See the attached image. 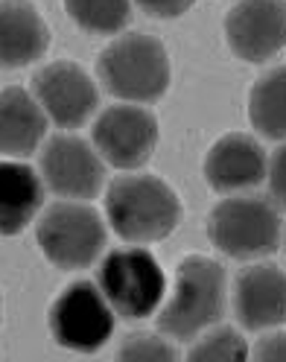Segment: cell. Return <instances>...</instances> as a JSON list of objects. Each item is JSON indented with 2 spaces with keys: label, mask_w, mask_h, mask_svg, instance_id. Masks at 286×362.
<instances>
[{
  "label": "cell",
  "mask_w": 286,
  "mask_h": 362,
  "mask_svg": "<svg viewBox=\"0 0 286 362\" xmlns=\"http://www.w3.org/2000/svg\"><path fill=\"white\" fill-rule=\"evenodd\" d=\"M237 313L249 330L286 322V272L278 266H251L237 278Z\"/></svg>",
  "instance_id": "12"
},
{
  "label": "cell",
  "mask_w": 286,
  "mask_h": 362,
  "mask_svg": "<svg viewBox=\"0 0 286 362\" xmlns=\"http://www.w3.org/2000/svg\"><path fill=\"white\" fill-rule=\"evenodd\" d=\"M100 76L105 88L123 100H155L169 85V59L161 41L131 33L102 50Z\"/></svg>",
  "instance_id": "2"
},
{
  "label": "cell",
  "mask_w": 286,
  "mask_h": 362,
  "mask_svg": "<svg viewBox=\"0 0 286 362\" xmlns=\"http://www.w3.org/2000/svg\"><path fill=\"white\" fill-rule=\"evenodd\" d=\"M44 134V115L20 88H6L0 97V141L4 152L27 155Z\"/></svg>",
  "instance_id": "15"
},
{
  "label": "cell",
  "mask_w": 286,
  "mask_h": 362,
  "mask_svg": "<svg viewBox=\"0 0 286 362\" xmlns=\"http://www.w3.org/2000/svg\"><path fill=\"white\" fill-rule=\"evenodd\" d=\"M269 185H272V193L280 205H286V146H280L275 155H272V164H269Z\"/></svg>",
  "instance_id": "21"
},
{
  "label": "cell",
  "mask_w": 286,
  "mask_h": 362,
  "mask_svg": "<svg viewBox=\"0 0 286 362\" xmlns=\"http://www.w3.org/2000/svg\"><path fill=\"white\" fill-rule=\"evenodd\" d=\"M138 4L152 12V15H161V18H169V15H181L193 0H138Z\"/></svg>",
  "instance_id": "23"
},
{
  "label": "cell",
  "mask_w": 286,
  "mask_h": 362,
  "mask_svg": "<svg viewBox=\"0 0 286 362\" xmlns=\"http://www.w3.org/2000/svg\"><path fill=\"white\" fill-rule=\"evenodd\" d=\"M225 33L237 56L263 62L286 44V4L283 0H239L228 12Z\"/></svg>",
  "instance_id": "9"
},
{
  "label": "cell",
  "mask_w": 286,
  "mask_h": 362,
  "mask_svg": "<svg viewBox=\"0 0 286 362\" xmlns=\"http://www.w3.org/2000/svg\"><path fill=\"white\" fill-rule=\"evenodd\" d=\"M208 234L213 245L231 257H257L278 245L280 219L269 202L257 196L225 199L213 208Z\"/></svg>",
  "instance_id": "4"
},
{
  "label": "cell",
  "mask_w": 286,
  "mask_h": 362,
  "mask_svg": "<svg viewBox=\"0 0 286 362\" xmlns=\"http://www.w3.org/2000/svg\"><path fill=\"white\" fill-rule=\"evenodd\" d=\"M0 222L4 234H18L41 205V185L30 167L4 164L0 170Z\"/></svg>",
  "instance_id": "16"
},
{
  "label": "cell",
  "mask_w": 286,
  "mask_h": 362,
  "mask_svg": "<svg viewBox=\"0 0 286 362\" xmlns=\"http://www.w3.org/2000/svg\"><path fill=\"white\" fill-rule=\"evenodd\" d=\"M47 50V27L32 6L6 4L0 18V56L6 67H20Z\"/></svg>",
  "instance_id": "14"
},
{
  "label": "cell",
  "mask_w": 286,
  "mask_h": 362,
  "mask_svg": "<svg viewBox=\"0 0 286 362\" xmlns=\"http://www.w3.org/2000/svg\"><path fill=\"white\" fill-rule=\"evenodd\" d=\"M105 211L123 240H161L181 216L175 193L155 175H123L105 199Z\"/></svg>",
  "instance_id": "1"
},
{
  "label": "cell",
  "mask_w": 286,
  "mask_h": 362,
  "mask_svg": "<svg viewBox=\"0 0 286 362\" xmlns=\"http://www.w3.org/2000/svg\"><path fill=\"white\" fill-rule=\"evenodd\" d=\"M117 356L126 359V362H172L175 351L155 336L138 333V336H129V342H123Z\"/></svg>",
  "instance_id": "20"
},
{
  "label": "cell",
  "mask_w": 286,
  "mask_h": 362,
  "mask_svg": "<svg viewBox=\"0 0 286 362\" xmlns=\"http://www.w3.org/2000/svg\"><path fill=\"white\" fill-rule=\"evenodd\" d=\"M50 327L59 345L85 354L97 351L114 330V315L105 292L85 281L68 286L50 310Z\"/></svg>",
  "instance_id": "7"
},
{
  "label": "cell",
  "mask_w": 286,
  "mask_h": 362,
  "mask_svg": "<svg viewBox=\"0 0 286 362\" xmlns=\"http://www.w3.org/2000/svg\"><path fill=\"white\" fill-rule=\"evenodd\" d=\"M254 359L260 362H286V336H269L254 348Z\"/></svg>",
  "instance_id": "22"
},
{
  "label": "cell",
  "mask_w": 286,
  "mask_h": 362,
  "mask_svg": "<svg viewBox=\"0 0 286 362\" xmlns=\"http://www.w3.org/2000/svg\"><path fill=\"white\" fill-rule=\"evenodd\" d=\"M225 298V272L208 257H187L175 275V292L161 313V330L187 339L219 319Z\"/></svg>",
  "instance_id": "3"
},
{
  "label": "cell",
  "mask_w": 286,
  "mask_h": 362,
  "mask_svg": "<svg viewBox=\"0 0 286 362\" xmlns=\"http://www.w3.org/2000/svg\"><path fill=\"white\" fill-rule=\"evenodd\" d=\"M71 18L91 33H117L129 21V0H64Z\"/></svg>",
  "instance_id": "18"
},
{
  "label": "cell",
  "mask_w": 286,
  "mask_h": 362,
  "mask_svg": "<svg viewBox=\"0 0 286 362\" xmlns=\"http://www.w3.org/2000/svg\"><path fill=\"white\" fill-rule=\"evenodd\" d=\"M102 243L105 231L100 216L76 202L53 205L38 222V245L61 269H82L94 263Z\"/></svg>",
  "instance_id": "6"
},
{
  "label": "cell",
  "mask_w": 286,
  "mask_h": 362,
  "mask_svg": "<svg viewBox=\"0 0 286 362\" xmlns=\"http://www.w3.org/2000/svg\"><path fill=\"white\" fill-rule=\"evenodd\" d=\"M41 170L47 185L61 196L88 199L102 185L100 158L79 138H53L41 152Z\"/></svg>",
  "instance_id": "10"
},
{
  "label": "cell",
  "mask_w": 286,
  "mask_h": 362,
  "mask_svg": "<svg viewBox=\"0 0 286 362\" xmlns=\"http://www.w3.org/2000/svg\"><path fill=\"white\" fill-rule=\"evenodd\" d=\"M94 141L114 167H138L155 149L158 123L146 108L114 105L100 115L94 126Z\"/></svg>",
  "instance_id": "8"
},
{
  "label": "cell",
  "mask_w": 286,
  "mask_h": 362,
  "mask_svg": "<svg viewBox=\"0 0 286 362\" xmlns=\"http://www.w3.org/2000/svg\"><path fill=\"white\" fill-rule=\"evenodd\" d=\"M246 354H249L246 342L234 330H216L190 351V359L193 362H243Z\"/></svg>",
  "instance_id": "19"
},
{
  "label": "cell",
  "mask_w": 286,
  "mask_h": 362,
  "mask_svg": "<svg viewBox=\"0 0 286 362\" xmlns=\"http://www.w3.org/2000/svg\"><path fill=\"white\" fill-rule=\"evenodd\" d=\"M251 123L269 138H286V64L257 79L251 90Z\"/></svg>",
  "instance_id": "17"
},
{
  "label": "cell",
  "mask_w": 286,
  "mask_h": 362,
  "mask_svg": "<svg viewBox=\"0 0 286 362\" xmlns=\"http://www.w3.org/2000/svg\"><path fill=\"white\" fill-rule=\"evenodd\" d=\"M100 286L126 319H141L155 310L164 292V275L149 252L143 248H120L112 252L100 266Z\"/></svg>",
  "instance_id": "5"
},
{
  "label": "cell",
  "mask_w": 286,
  "mask_h": 362,
  "mask_svg": "<svg viewBox=\"0 0 286 362\" xmlns=\"http://www.w3.org/2000/svg\"><path fill=\"white\" fill-rule=\"evenodd\" d=\"M35 94L47 115L61 126L82 123L97 105V88L82 67L53 62L35 76Z\"/></svg>",
  "instance_id": "11"
},
{
  "label": "cell",
  "mask_w": 286,
  "mask_h": 362,
  "mask_svg": "<svg viewBox=\"0 0 286 362\" xmlns=\"http://www.w3.org/2000/svg\"><path fill=\"white\" fill-rule=\"evenodd\" d=\"M263 173H266V158L249 134H225L213 144L205 161V175L216 190L251 187L263 178Z\"/></svg>",
  "instance_id": "13"
}]
</instances>
